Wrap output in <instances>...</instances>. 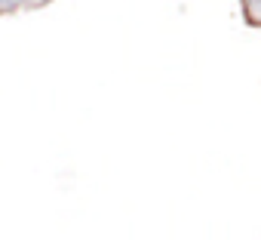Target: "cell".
I'll return each instance as SVG.
<instances>
[{
    "instance_id": "7a4b0ae2",
    "label": "cell",
    "mask_w": 261,
    "mask_h": 240,
    "mask_svg": "<svg viewBox=\"0 0 261 240\" xmlns=\"http://www.w3.org/2000/svg\"><path fill=\"white\" fill-rule=\"evenodd\" d=\"M240 16L249 28H261V0H240Z\"/></svg>"
},
{
    "instance_id": "6da1fadb",
    "label": "cell",
    "mask_w": 261,
    "mask_h": 240,
    "mask_svg": "<svg viewBox=\"0 0 261 240\" xmlns=\"http://www.w3.org/2000/svg\"><path fill=\"white\" fill-rule=\"evenodd\" d=\"M53 7V0H0V16H19V13H37Z\"/></svg>"
}]
</instances>
